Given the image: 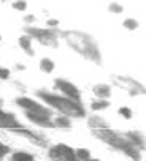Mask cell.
Wrapping results in <instances>:
<instances>
[{
    "mask_svg": "<svg viewBox=\"0 0 146 161\" xmlns=\"http://www.w3.org/2000/svg\"><path fill=\"white\" fill-rule=\"evenodd\" d=\"M15 161H32V156L26 153H18L15 155Z\"/></svg>",
    "mask_w": 146,
    "mask_h": 161,
    "instance_id": "obj_1",
    "label": "cell"
}]
</instances>
